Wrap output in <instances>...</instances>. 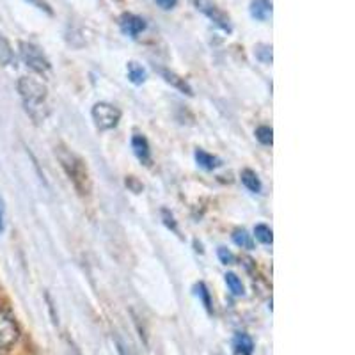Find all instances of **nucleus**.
Masks as SVG:
<instances>
[{
    "label": "nucleus",
    "mask_w": 355,
    "mask_h": 355,
    "mask_svg": "<svg viewBox=\"0 0 355 355\" xmlns=\"http://www.w3.org/2000/svg\"><path fill=\"white\" fill-rule=\"evenodd\" d=\"M55 157L59 164H61L62 171L66 173V176L69 178V182L73 183L75 190L78 192V196H82V198L91 196L93 182H91V174H89L85 162L77 153H73L69 148L62 144L55 146Z\"/></svg>",
    "instance_id": "obj_1"
},
{
    "label": "nucleus",
    "mask_w": 355,
    "mask_h": 355,
    "mask_svg": "<svg viewBox=\"0 0 355 355\" xmlns=\"http://www.w3.org/2000/svg\"><path fill=\"white\" fill-rule=\"evenodd\" d=\"M18 93H20L21 101H24V107L27 110V114L33 117L36 123L44 121L49 117L50 109H49V89L43 82L36 80V78L31 77H21L18 80Z\"/></svg>",
    "instance_id": "obj_2"
},
{
    "label": "nucleus",
    "mask_w": 355,
    "mask_h": 355,
    "mask_svg": "<svg viewBox=\"0 0 355 355\" xmlns=\"http://www.w3.org/2000/svg\"><path fill=\"white\" fill-rule=\"evenodd\" d=\"M20 55H21V59H24L25 64L33 69V71H36L37 75H43V77H46V75L50 73V69H52L50 61L46 59V57H44V53L37 49L36 44L27 43V41H21Z\"/></svg>",
    "instance_id": "obj_3"
},
{
    "label": "nucleus",
    "mask_w": 355,
    "mask_h": 355,
    "mask_svg": "<svg viewBox=\"0 0 355 355\" xmlns=\"http://www.w3.org/2000/svg\"><path fill=\"white\" fill-rule=\"evenodd\" d=\"M91 116H93V121L98 130H112L121 119V110L107 103V101H100L93 107Z\"/></svg>",
    "instance_id": "obj_4"
},
{
    "label": "nucleus",
    "mask_w": 355,
    "mask_h": 355,
    "mask_svg": "<svg viewBox=\"0 0 355 355\" xmlns=\"http://www.w3.org/2000/svg\"><path fill=\"white\" fill-rule=\"evenodd\" d=\"M20 338V329L17 322L0 309V350H11Z\"/></svg>",
    "instance_id": "obj_5"
},
{
    "label": "nucleus",
    "mask_w": 355,
    "mask_h": 355,
    "mask_svg": "<svg viewBox=\"0 0 355 355\" xmlns=\"http://www.w3.org/2000/svg\"><path fill=\"white\" fill-rule=\"evenodd\" d=\"M119 27H121L123 33L130 37H137L139 34L146 28V21L142 20L137 15H132V12H125L121 18H119Z\"/></svg>",
    "instance_id": "obj_6"
},
{
    "label": "nucleus",
    "mask_w": 355,
    "mask_h": 355,
    "mask_svg": "<svg viewBox=\"0 0 355 355\" xmlns=\"http://www.w3.org/2000/svg\"><path fill=\"white\" fill-rule=\"evenodd\" d=\"M202 11H205L206 17L210 18V20H214L222 31H226V33H231V31H233L230 17H227L224 11H220V9L215 8V6H206V8H202Z\"/></svg>",
    "instance_id": "obj_7"
},
{
    "label": "nucleus",
    "mask_w": 355,
    "mask_h": 355,
    "mask_svg": "<svg viewBox=\"0 0 355 355\" xmlns=\"http://www.w3.org/2000/svg\"><path fill=\"white\" fill-rule=\"evenodd\" d=\"M272 15V2L270 0H252L250 2V17L258 21L268 20Z\"/></svg>",
    "instance_id": "obj_8"
},
{
    "label": "nucleus",
    "mask_w": 355,
    "mask_h": 355,
    "mask_svg": "<svg viewBox=\"0 0 355 355\" xmlns=\"http://www.w3.org/2000/svg\"><path fill=\"white\" fill-rule=\"evenodd\" d=\"M132 148L135 157L141 162H150V142L144 135H133Z\"/></svg>",
    "instance_id": "obj_9"
},
{
    "label": "nucleus",
    "mask_w": 355,
    "mask_h": 355,
    "mask_svg": "<svg viewBox=\"0 0 355 355\" xmlns=\"http://www.w3.org/2000/svg\"><path fill=\"white\" fill-rule=\"evenodd\" d=\"M233 348L239 355H250L254 350V341L247 334H236L233 339Z\"/></svg>",
    "instance_id": "obj_10"
},
{
    "label": "nucleus",
    "mask_w": 355,
    "mask_h": 355,
    "mask_svg": "<svg viewBox=\"0 0 355 355\" xmlns=\"http://www.w3.org/2000/svg\"><path fill=\"white\" fill-rule=\"evenodd\" d=\"M162 75H164V78H166V82H169V84H173L174 87L180 89L182 93L189 94V96H192V94H194V93H192V87H190V85L187 84L185 78L178 77L176 73L167 71V69H162Z\"/></svg>",
    "instance_id": "obj_11"
},
{
    "label": "nucleus",
    "mask_w": 355,
    "mask_h": 355,
    "mask_svg": "<svg viewBox=\"0 0 355 355\" xmlns=\"http://www.w3.org/2000/svg\"><path fill=\"white\" fill-rule=\"evenodd\" d=\"M196 160H198L199 167H202L206 171H214L220 166V160L217 157H214V155L206 153L205 150L196 151Z\"/></svg>",
    "instance_id": "obj_12"
},
{
    "label": "nucleus",
    "mask_w": 355,
    "mask_h": 355,
    "mask_svg": "<svg viewBox=\"0 0 355 355\" xmlns=\"http://www.w3.org/2000/svg\"><path fill=\"white\" fill-rule=\"evenodd\" d=\"M242 183L250 190V192H261V182H259L258 174L254 171L250 169H243L242 171Z\"/></svg>",
    "instance_id": "obj_13"
},
{
    "label": "nucleus",
    "mask_w": 355,
    "mask_h": 355,
    "mask_svg": "<svg viewBox=\"0 0 355 355\" xmlns=\"http://www.w3.org/2000/svg\"><path fill=\"white\" fill-rule=\"evenodd\" d=\"M128 78L135 85H141L148 78V73H146V69L139 62H128Z\"/></svg>",
    "instance_id": "obj_14"
},
{
    "label": "nucleus",
    "mask_w": 355,
    "mask_h": 355,
    "mask_svg": "<svg viewBox=\"0 0 355 355\" xmlns=\"http://www.w3.org/2000/svg\"><path fill=\"white\" fill-rule=\"evenodd\" d=\"M233 242L236 243L239 247H242V249H252V247H254L252 236H250L245 230H234L233 231Z\"/></svg>",
    "instance_id": "obj_15"
},
{
    "label": "nucleus",
    "mask_w": 355,
    "mask_h": 355,
    "mask_svg": "<svg viewBox=\"0 0 355 355\" xmlns=\"http://www.w3.org/2000/svg\"><path fill=\"white\" fill-rule=\"evenodd\" d=\"M0 62L4 66L11 64L12 62V50H11V44L8 43L2 34H0Z\"/></svg>",
    "instance_id": "obj_16"
},
{
    "label": "nucleus",
    "mask_w": 355,
    "mask_h": 355,
    "mask_svg": "<svg viewBox=\"0 0 355 355\" xmlns=\"http://www.w3.org/2000/svg\"><path fill=\"white\" fill-rule=\"evenodd\" d=\"M224 277H226V284L230 286L231 293L236 295V297L243 295V284H242V281L239 279V275L233 274V272H230V274H226Z\"/></svg>",
    "instance_id": "obj_17"
},
{
    "label": "nucleus",
    "mask_w": 355,
    "mask_h": 355,
    "mask_svg": "<svg viewBox=\"0 0 355 355\" xmlns=\"http://www.w3.org/2000/svg\"><path fill=\"white\" fill-rule=\"evenodd\" d=\"M254 234L259 242L266 243V245L274 242V234H272V230L268 226H265V224H258L254 230Z\"/></svg>",
    "instance_id": "obj_18"
},
{
    "label": "nucleus",
    "mask_w": 355,
    "mask_h": 355,
    "mask_svg": "<svg viewBox=\"0 0 355 355\" xmlns=\"http://www.w3.org/2000/svg\"><path fill=\"white\" fill-rule=\"evenodd\" d=\"M256 139H258L261 144L270 146L272 141H274V132H272L270 126H259V128L256 130Z\"/></svg>",
    "instance_id": "obj_19"
},
{
    "label": "nucleus",
    "mask_w": 355,
    "mask_h": 355,
    "mask_svg": "<svg viewBox=\"0 0 355 355\" xmlns=\"http://www.w3.org/2000/svg\"><path fill=\"white\" fill-rule=\"evenodd\" d=\"M254 53L259 61L265 62V64H270L272 62V46H268V44H258Z\"/></svg>",
    "instance_id": "obj_20"
},
{
    "label": "nucleus",
    "mask_w": 355,
    "mask_h": 355,
    "mask_svg": "<svg viewBox=\"0 0 355 355\" xmlns=\"http://www.w3.org/2000/svg\"><path fill=\"white\" fill-rule=\"evenodd\" d=\"M196 290H198V295L199 297H201V300H202V304H205V307L208 311H211V300H210V291L206 290V286L205 284H198V288H196Z\"/></svg>",
    "instance_id": "obj_21"
},
{
    "label": "nucleus",
    "mask_w": 355,
    "mask_h": 355,
    "mask_svg": "<svg viewBox=\"0 0 355 355\" xmlns=\"http://www.w3.org/2000/svg\"><path fill=\"white\" fill-rule=\"evenodd\" d=\"M218 259H220L224 265H233L234 263L233 252H230V250L224 249V247H220V249H218Z\"/></svg>",
    "instance_id": "obj_22"
},
{
    "label": "nucleus",
    "mask_w": 355,
    "mask_h": 355,
    "mask_svg": "<svg viewBox=\"0 0 355 355\" xmlns=\"http://www.w3.org/2000/svg\"><path fill=\"white\" fill-rule=\"evenodd\" d=\"M126 187H130V189H132L135 194H139V192L142 190V183H139L137 178H135V176L126 178Z\"/></svg>",
    "instance_id": "obj_23"
},
{
    "label": "nucleus",
    "mask_w": 355,
    "mask_h": 355,
    "mask_svg": "<svg viewBox=\"0 0 355 355\" xmlns=\"http://www.w3.org/2000/svg\"><path fill=\"white\" fill-rule=\"evenodd\" d=\"M27 2H28V4L36 6V8L41 9V11H46L49 15H52V9H50V6L46 4L44 0H27Z\"/></svg>",
    "instance_id": "obj_24"
},
{
    "label": "nucleus",
    "mask_w": 355,
    "mask_h": 355,
    "mask_svg": "<svg viewBox=\"0 0 355 355\" xmlns=\"http://www.w3.org/2000/svg\"><path fill=\"white\" fill-rule=\"evenodd\" d=\"M155 2H157L162 9H173L176 8L178 4V0H155Z\"/></svg>",
    "instance_id": "obj_25"
},
{
    "label": "nucleus",
    "mask_w": 355,
    "mask_h": 355,
    "mask_svg": "<svg viewBox=\"0 0 355 355\" xmlns=\"http://www.w3.org/2000/svg\"><path fill=\"white\" fill-rule=\"evenodd\" d=\"M68 355H82L80 350H78L77 347L73 343H69V348H68Z\"/></svg>",
    "instance_id": "obj_26"
},
{
    "label": "nucleus",
    "mask_w": 355,
    "mask_h": 355,
    "mask_svg": "<svg viewBox=\"0 0 355 355\" xmlns=\"http://www.w3.org/2000/svg\"><path fill=\"white\" fill-rule=\"evenodd\" d=\"M117 352H119V355H128V354H126L125 345H123L121 341H119V339H117Z\"/></svg>",
    "instance_id": "obj_27"
},
{
    "label": "nucleus",
    "mask_w": 355,
    "mask_h": 355,
    "mask_svg": "<svg viewBox=\"0 0 355 355\" xmlns=\"http://www.w3.org/2000/svg\"><path fill=\"white\" fill-rule=\"evenodd\" d=\"M4 231V215H2V205H0V233Z\"/></svg>",
    "instance_id": "obj_28"
}]
</instances>
